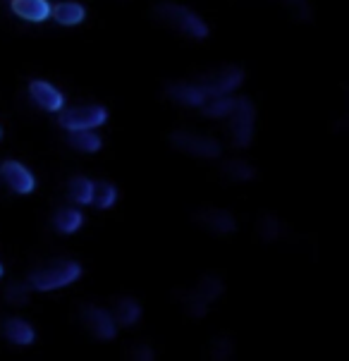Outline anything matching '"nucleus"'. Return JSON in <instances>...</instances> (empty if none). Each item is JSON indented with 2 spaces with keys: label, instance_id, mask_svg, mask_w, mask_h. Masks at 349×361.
<instances>
[{
  "label": "nucleus",
  "instance_id": "f257e3e1",
  "mask_svg": "<svg viewBox=\"0 0 349 361\" xmlns=\"http://www.w3.org/2000/svg\"><path fill=\"white\" fill-rule=\"evenodd\" d=\"M156 17L163 24H168L170 29H177L180 34L189 36V39H206L208 36V24L201 20L199 15H194L192 10L177 3H161L156 5Z\"/></svg>",
  "mask_w": 349,
  "mask_h": 361
},
{
  "label": "nucleus",
  "instance_id": "f03ea898",
  "mask_svg": "<svg viewBox=\"0 0 349 361\" xmlns=\"http://www.w3.org/2000/svg\"><path fill=\"white\" fill-rule=\"evenodd\" d=\"M82 275V266L75 261H55L48 263V266L34 268L29 273V285L39 292H51V290H60V287L75 283V280Z\"/></svg>",
  "mask_w": 349,
  "mask_h": 361
},
{
  "label": "nucleus",
  "instance_id": "7ed1b4c3",
  "mask_svg": "<svg viewBox=\"0 0 349 361\" xmlns=\"http://www.w3.org/2000/svg\"><path fill=\"white\" fill-rule=\"evenodd\" d=\"M230 118V132L237 146H249L254 139V120H256V108L247 96H237L232 99V108L228 113Z\"/></svg>",
  "mask_w": 349,
  "mask_h": 361
},
{
  "label": "nucleus",
  "instance_id": "20e7f679",
  "mask_svg": "<svg viewBox=\"0 0 349 361\" xmlns=\"http://www.w3.org/2000/svg\"><path fill=\"white\" fill-rule=\"evenodd\" d=\"M194 82L199 84V89L204 91L208 99H213V96H225L240 87L244 82V72L240 67H223V70L204 72Z\"/></svg>",
  "mask_w": 349,
  "mask_h": 361
},
{
  "label": "nucleus",
  "instance_id": "39448f33",
  "mask_svg": "<svg viewBox=\"0 0 349 361\" xmlns=\"http://www.w3.org/2000/svg\"><path fill=\"white\" fill-rule=\"evenodd\" d=\"M170 142L177 151L197 158H218L220 156V142L213 137H206V134H194V132H175L170 137Z\"/></svg>",
  "mask_w": 349,
  "mask_h": 361
},
{
  "label": "nucleus",
  "instance_id": "423d86ee",
  "mask_svg": "<svg viewBox=\"0 0 349 361\" xmlns=\"http://www.w3.org/2000/svg\"><path fill=\"white\" fill-rule=\"evenodd\" d=\"M106 120H108V110L103 106L70 108V110H63V115H60V125H63L65 130H70V132L94 130V127H101Z\"/></svg>",
  "mask_w": 349,
  "mask_h": 361
},
{
  "label": "nucleus",
  "instance_id": "0eeeda50",
  "mask_svg": "<svg viewBox=\"0 0 349 361\" xmlns=\"http://www.w3.org/2000/svg\"><path fill=\"white\" fill-rule=\"evenodd\" d=\"M82 321L94 338H99V340H113L115 338L118 323H115V318L110 311L101 309V307H94V304H87V307H82Z\"/></svg>",
  "mask_w": 349,
  "mask_h": 361
},
{
  "label": "nucleus",
  "instance_id": "6e6552de",
  "mask_svg": "<svg viewBox=\"0 0 349 361\" xmlns=\"http://www.w3.org/2000/svg\"><path fill=\"white\" fill-rule=\"evenodd\" d=\"M194 220L201 228L216 232V235H230V232L237 230L235 216L230 211H225V208H201V211H197Z\"/></svg>",
  "mask_w": 349,
  "mask_h": 361
},
{
  "label": "nucleus",
  "instance_id": "1a4fd4ad",
  "mask_svg": "<svg viewBox=\"0 0 349 361\" xmlns=\"http://www.w3.org/2000/svg\"><path fill=\"white\" fill-rule=\"evenodd\" d=\"M0 177L5 180V185H8L12 192L17 194H29L34 192V175L29 173L27 168H24L22 163L17 161H5L0 165Z\"/></svg>",
  "mask_w": 349,
  "mask_h": 361
},
{
  "label": "nucleus",
  "instance_id": "9d476101",
  "mask_svg": "<svg viewBox=\"0 0 349 361\" xmlns=\"http://www.w3.org/2000/svg\"><path fill=\"white\" fill-rule=\"evenodd\" d=\"M165 96L170 101L180 103V106H204L208 101V96L199 89V84L194 82H170L165 87Z\"/></svg>",
  "mask_w": 349,
  "mask_h": 361
},
{
  "label": "nucleus",
  "instance_id": "9b49d317",
  "mask_svg": "<svg viewBox=\"0 0 349 361\" xmlns=\"http://www.w3.org/2000/svg\"><path fill=\"white\" fill-rule=\"evenodd\" d=\"M29 94H32V99L36 101V106H41L44 110H48V113L63 110L65 106V96L60 94L51 82H44V79H34V82L29 84Z\"/></svg>",
  "mask_w": 349,
  "mask_h": 361
},
{
  "label": "nucleus",
  "instance_id": "f8f14e48",
  "mask_svg": "<svg viewBox=\"0 0 349 361\" xmlns=\"http://www.w3.org/2000/svg\"><path fill=\"white\" fill-rule=\"evenodd\" d=\"M12 10L17 17L29 22H44L51 17V5L46 0H12Z\"/></svg>",
  "mask_w": 349,
  "mask_h": 361
},
{
  "label": "nucleus",
  "instance_id": "ddd939ff",
  "mask_svg": "<svg viewBox=\"0 0 349 361\" xmlns=\"http://www.w3.org/2000/svg\"><path fill=\"white\" fill-rule=\"evenodd\" d=\"M51 15L63 27H77V24L84 22L87 10H84V5L75 3V0H67V3H58L55 8H51Z\"/></svg>",
  "mask_w": 349,
  "mask_h": 361
},
{
  "label": "nucleus",
  "instance_id": "4468645a",
  "mask_svg": "<svg viewBox=\"0 0 349 361\" xmlns=\"http://www.w3.org/2000/svg\"><path fill=\"white\" fill-rule=\"evenodd\" d=\"M3 333H5V338L10 342H15V345H32L36 338L34 328L29 326L27 321H22V318H10L3 326Z\"/></svg>",
  "mask_w": 349,
  "mask_h": 361
},
{
  "label": "nucleus",
  "instance_id": "2eb2a0df",
  "mask_svg": "<svg viewBox=\"0 0 349 361\" xmlns=\"http://www.w3.org/2000/svg\"><path fill=\"white\" fill-rule=\"evenodd\" d=\"M53 225H55V230L63 232V235H75L84 225V216L77 208H60L53 216Z\"/></svg>",
  "mask_w": 349,
  "mask_h": 361
},
{
  "label": "nucleus",
  "instance_id": "dca6fc26",
  "mask_svg": "<svg viewBox=\"0 0 349 361\" xmlns=\"http://www.w3.org/2000/svg\"><path fill=\"white\" fill-rule=\"evenodd\" d=\"M70 146L77 151H82V154H96V151H101V137L99 134H94L91 130H77V132H70Z\"/></svg>",
  "mask_w": 349,
  "mask_h": 361
},
{
  "label": "nucleus",
  "instance_id": "f3484780",
  "mask_svg": "<svg viewBox=\"0 0 349 361\" xmlns=\"http://www.w3.org/2000/svg\"><path fill=\"white\" fill-rule=\"evenodd\" d=\"M113 318H115V323H120V326L130 328V326H134V323L139 321V318H142V307H139V304L134 302V299L125 297V299H120V302L115 304Z\"/></svg>",
  "mask_w": 349,
  "mask_h": 361
},
{
  "label": "nucleus",
  "instance_id": "a211bd4d",
  "mask_svg": "<svg viewBox=\"0 0 349 361\" xmlns=\"http://www.w3.org/2000/svg\"><path fill=\"white\" fill-rule=\"evenodd\" d=\"M67 194H70V199L75 204H91V199H94V182L84 175L72 177L70 185H67Z\"/></svg>",
  "mask_w": 349,
  "mask_h": 361
},
{
  "label": "nucleus",
  "instance_id": "6ab92c4d",
  "mask_svg": "<svg viewBox=\"0 0 349 361\" xmlns=\"http://www.w3.org/2000/svg\"><path fill=\"white\" fill-rule=\"evenodd\" d=\"M194 292L204 299V302H216V299L223 297V292H225V285L220 283V278H213V275H206V278H201L197 287H194Z\"/></svg>",
  "mask_w": 349,
  "mask_h": 361
},
{
  "label": "nucleus",
  "instance_id": "aec40b11",
  "mask_svg": "<svg viewBox=\"0 0 349 361\" xmlns=\"http://www.w3.org/2000/svg\"><path fill=\"white\" fill-rule=\"evenodd\" d=\"M201 108V113L206 115V118H228V113H230V108H232V99L228 94L225 96H213V99H208L204 106H199Z\"/></svg>",
  "mask_w": 349,
  "mask_h": 361
},
{
  "label": "nucleus",
  "instance_id": "412c9836",
  "mask_svg": "<svg viewBox=\"0 0 349 361\" xmlns=\"http://www.w3.org/2000/svg\"><path fill=\"white\" fill-rule=\"evenodd\" d=\"M223 175L232 182H249L256 177V170L247 161H230L223 165Z\"/></svg>",
  "mask_w": 349,
  "mask_h": 361
},
{
  "label": "nucleus",
  "instance_id": "4be33fe9",
  "mask_svg": "<svg viewBox=\"0 0 349 361\" xmlns=\"http://www.w3.org/2000/svg\"><path fill=\"white\" fill-rule=\"evenodd\" d=\"M115 199H118V189L110 185V182L94 185V199H91V204H96V208H110L115 204Z\"/></svg>",
  "mask_w": 349,
  "mask_h": 361
},
{
  "label": "nucleus",
  "instance_id": "5701e85b",
  "mask_svg": "<svg viewBox=\"0 0 349 361\" xmlns=\"http://www.w3.org/2000/svg\"><path fill=\"white\" fill-rule=\"evenodd\" d=\"M180 302H182V307H185V311L189 316H194V318H204L206 316L208 302H204V299H201L194 290H189L187 295H182Z\"/></svg>",
  "mask_w": 349,
  "mask_h": 361
},
{
  "label": "nucleus",
  "instance_id": "b1692460",
  "mask_svg": "<svg viewBox=\"0 0 349 361\" xmlns=\"http://www.w3.org/2000/svg\"><path fill=\"white\" fill-rule=\"evenodd\" d=\"M285 10L292 12V17L299 22H309L311 20V3L309 0H278Z\"/></svg>",
  "mask_w": 349,
  "mask_h": 361
},
{
  "label": "nucleus",
  "instance_id": "393cba45",
  "mask_svg": "<svg viewBox=\"0 0 349 361\" xmlns=\"http://www.w3.org/2000/svg\"><path fill=\"white\" fill-rule=\"evenodd\" d=\"M5 299L12 304V307H24L29 302V287L24 283H12L8 290H5Z\"/></svg>",
  "mask_w": 349,
  "mask_h": 361
},
{
  "label": "nucleus",
  "instance_id": "a878e982",
  "mask_svg": "<svg viewBox=\"0 0 349 361\" xmlns=\"http://www.w3.org/2000/svg\"><path fill=\"white\" fill-rule=\"evenodd\" d=\"M259 235H261V240H266V242L278 240V235H280V220L273 218V216H263L259 220Z\"/></svg>",
  "mask_w": 349,
  "mask_h": 361
},
{
  "label": "nucleus",
  "instance_id": "bb28decb",
  "mask_svg": "<svg viewBox=\"0 0 349 361\" xmlns=\"http://www.w3.org/2000/svg\"><path fill=\"white\" fill-rule=\"evenodd\" d=\"M230 354H235V342H232L230 338L216 340V345H213V357H216V359H228Z\"/></svg>",
  "mask_w": 349,
  "mask_h": 361
},
{
  "label": "nucleus",
  "instance_id": "cd10ccee",
  "mask_svg": "<svg viewBox=\"0 0 349 361\" xmlns=\"http://www.w3.org/2000/svg\"><path fill=\"white\" fill-rule=\"evenodd\" d=\"M134 357H139V359H153V352L149 350V347H137V350H134Z\"/></svg>",
  "mask_w": 349,
  "mask_h": 361
},
{
  "label": "nucleus",
  "instance_id": "c85d7f7f",
  "mask_svg": "<svg viewBox=\"0 0 349 361\" xmlns=\"http://www.w3.org/2000/svg\"><path fill=\"white\" fill-rule=\"evenodd\" d=\"M0 275H3V266H0Z\"/></svg>",
  "mask_w": 349,
  "mask_h": 361
}]
</instances>
